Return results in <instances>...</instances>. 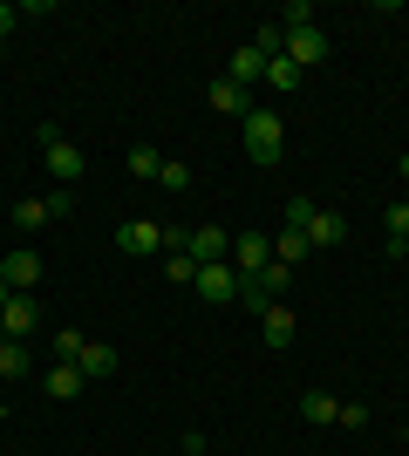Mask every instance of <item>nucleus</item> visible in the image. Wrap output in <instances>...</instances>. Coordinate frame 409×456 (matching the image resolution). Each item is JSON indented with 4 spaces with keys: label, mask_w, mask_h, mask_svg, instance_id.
<instances>
[{
    "label": "nucleus",
    "mask_w": 409,
    "mask_h": 456,
    "mask_svg": "<svg viewBox=\"0 0 409 456\" xmlns=\"http://www.w3.org/2000/svg\"><path fill=\"white\" fill-rule=\"evenodd\" d=\"M389 252H396V259H403V266H409V239H396V246H389Z\"/></svg>",
    "instance_id": "obj_29"
},
{
    "label": "nucleus",
    "mask_w": 409,
    "mask_h": 456,
    "mask_svg": "<svg viewBox=\"0 0 409 456\" xmlns=\"http://www.w3.org/2000/svg\"><path fill=\"white\" fill-rule=\"evenodd\" d=\"M55 218H61L55 191H48V198H20V205H14V225L20 232H41V225H55Z\"/></svg>",
    "instance_id": "obj_12"
},
{
    "label": "nucleus",
    "mask_w": 409,
    "mask_h": 456,
    "mask_svg": "<svg viewBox=\"0 0 409 456\" xmlns=\"http://www.w3.org/2000/svg\"><path fill=\"white\" fill-rule=\"evenodd\" d=\"M164 191H192V164H177V157H164V177H157Z\"/></svg>",
    "instance_id": "obj_24"
},
{
    "label": "nucleus",
    "mask_w": 409,
    "mask_h": 456,
    "mask_svg": "<svg viewBox=\"0 0 409 456\" xmlns=\"http://www.w3.org/2000/svg\"><path fill=\"white\" fill-rule=\"evenodd\" d=\"M266 259H273V239H266V232H233V273H239V280H253Z\"/></svg>",
    "instance_id": "obj_5"
},
{
    "label": "nucleus",
    "mask_w": 409,
    "mask_h": 456,
    "mask_svg": "<svg viewBox=\"0 0 409 456\" xmlns=\"http://www.w3.org/2000/svg\"><path fill=\"white\" fill-rule=\"evenodd\" d=\"M307 218H314V198H293V205H287V225L307 232Z\"/></svg>",
    "instance_id": "obj_27"
},
{
    "label": "nucleus",
    "mask_w": 409,
    "mask_h": 456,
    "mask_svg": "<svg viewBox=\"0 0 409 456\" xmlns=\"http://www.w3.org/2000/svg\"><path fill=\"white\" fill-rule=\"evenodd\" d=\"M307 239H314V246H341V239H348V218H341V211H314Z\"/></svg>",
    "instance_id": "obj_16"
},
{
    "label": "nucleus",
    "mask_w": 409,
    "mask_h": 456,
    "mask_svg": "<svg viewBox=\"0 0 409 456\" xmlns=\"http://www.w3.org/2000/svg\"><path fill=\"white\" fill-rule=\"evenodd\" d=\"M192 286L205 293V306H225V300H239V286H246V280L233 273V259H218V266H198Z\"/></svg>",
    "instance_id": "obj_4"
},
{
    "label": "nucleus",
    "mask_w": 409,
    "mask_h": 456,
    "mask_svg": "<svg viewBox=\"0 0 409 456\" xmlns=\"http://www.w3.org/2000/svg\"><path fill=\"white\" fill-rule=\"evenodd\" d=\"M0 273H7V286H14V293H35V286H41V252L14 246L7 259H0Z\"/></svg>",
    "instance_id": "obj_8"
},
{
    "label": "nucleus",
    "mask_w": 409,
    "mask_h": 456,
    "mask_svg": "<svg viewBox=\"0 0 409 456\" xmlns=\"http://www.w3.org/2000/svg\"><path fill=\"white\" fill-rule=\"evenodd\" d=\"M130 177H143V184H157V177H164V157H157L151 143H136V151H130Z\"/></svg>",
    "instance_id": "obj_21"
},
{
    "label": "nucleus",
    "mask_w": 409,
    "mask_h": 456,
    "mask_svg": "<svg viewBox=\"0 0 409 456\" xmlns=\"http://www.w3.org/2000/svg\"><path fill=\"white\" fill-rule=\"evenodd\" d=\"M164 280L192 286V280H198V259H192V252H184V246H171V252H164Z\"/></svg>",
    "instance_id": "obj_20"
},
{
    "label": "nucleus",
    "mask_w": 409,
    "mask_h": 456,
    "mask_svg": "<svg viewBox=\"0 0 409 456\" xmlns=\"http://www.w3.org/2000/svg\"><path fill=\"white\" fill-rule=\"evenodd\" d=\"M280 28H314V7H307V0H293L287 14H280Z\"/></svg>",
    "instance_id": "obj_26"
},
{
    "label": "nucleus",
    "mask_w": 409,
    "mask_h": 456,
    "mask_svg": "<svg viewBox=\"0 0 409 456\" xmlns=\"http://www.w3.org/2000/svg\"><path fill=\"white\" fill-rule=\"evenodd\" d=\"M171 239H164V225L157 218H123L117 225V252H130V259H151V252H164Z\"/></svg>",
    "instance_id": "obj_3"
},
{
    "label": "nucleus",
    "mask_w": 409,
    "mask_h": 456,
    "mask_svg": "<svg viewBox=\"0 0 409 456\" xmlns=\"http://www.w3.org/2000/svg\"><path fill=\"white\" fill-rule=\"evenodd\" d=\"M225 76H233L239 89H253V82H266V55H259L253 41H239V48H233V61H225Z\"/></svg>",
    "instance_id": "obj_9"
},
{
    "label": "nucleus",
    "mask_w": 409,
    "mask_h": 456,
    "mask_svg": "<svg viewBox=\"0 0 409 456\" xmlns=\"http://www.w3.org/2000/svg\"><path fill=\"white\" fill-rule=\"evenodd\" d=\"M184 252H192L198 266H218V259H233V232L198 225V232H184Z\"/></svg>",
    "instance_id": "obj_6"
},
{
    "label": "nucleus",
    "mask_w": 409,
    "mask_h": 456,
    "mask_svg": "<svg viewBox=\"0 0 409 456\" xmlns=\"http://www.w3.org/2000/svg\"><path fill=\"white\" fill-rule=\"evenodd\" d=\"M14 20H20V7H7V0H0V41L14 35Z\"/></svg>",
    "instance_id": "obj_28"
},
{
    "label": "nucleus",
    "mask_w": 409,
    "mask_h": 456,
    "mask_svg": "<svg viewBox=\"0 0 409 456\" xmlns=\"http://www.w3.org/2000/svg\"><path fill=\"white\" fill-rule=\"evenodd\" d=\"M382 232H389V246H396V239H409V205H403V198L382 211Z\"/></svg>",
    "instance_id": "obj_22"
},
{
    "label": "nucleus",
    "mask_w": 409,
    "mask_h": 456,
    "mask_svg": "<svg viewBox=\"0 0 409 456\" xmlns=\"http://www.w3.org/2000/svg\"><path fill=\"white\" fill-rule=\"evenodd\" d=\"M41 388H48V402H76V395H82V368H76V362H55Z\"/></svg>",
    "instance_id": "obj_15"
},
{
    "label": "nucleus",
    "mask_w": 409,
    "mask_h": 456,
    "mask_svg": "<svg viewBox=\"0 0 409 456\" xmlns=\"http://www.w3.org/2000/svg\"><path fill=\"white\" fill-rule=\"evenodd\" d=\"M239 130H246V157H253L259 171H273V164H280V151H287V123H280L273 110H253Z\"/></svg>",
    "instance_id": "obj_2"
},
{
    "label": "nucleus",
    "mask_w": 409,
    "mask_h": 456,
    "mask_svg": "<svg viewBox=\"0 0 409 456\" xmlns=\"http://www.w3.org/2000/svg\"><path fill=\"white\" fill-rule=\"evenodd\" d=\"M48 354H55V362H76V354H82V334H76V327H61L55 341H48Z\"/></svg>",
    "instance_id": "obj_23"
},
{
    "label": "nucleus",
    "mask_w": 409,
    "mask_h": 456,
    "mask_svg": "<svg viewBox=\"0 0 409 456\" xmlns=\"http://www.w3.org/2000/svg\"><path fill=\"white\" fill-rule=\"evenodd\" d=\"M35 368V354H28V341H0V381H20Z\"/></svg>",
    "instance_id": "obj_17"
},
{
    "label": "nucleus",
    "mask_w": 409,
    "mask_h": 456,
    "mask_svg": "<svg viewBox=\"0 0 409 456\" xmlns=\"http://www.w3.org/2000/svg\"><path fill=\"white\" fill-rule=\"evenodd\" d=\"M0 327H7V341H28L35 334V293H14V300L0 306Z\"/></svg>",
    "instance_id": "obj_11"
},
{
    "label": "nucleus",
    "mask_w": 409,
    "mask_h": 456,
    "mask_svg": "<svg viewBox=\"0 0 409 456\" xmlns=\"http://www.w3.org/2000/svg\"><path fill=\"white\" fill-rule=\"evenodd\" d=\"M76 368H82V381H110V375H117V347H102V341H82Z\"/></svg>",
    "instance_id": "obj_13"
},
{
    "label": "nucleus",
    "mask_w": 409,
    "mask_h": 456,
    "mask_svg": "<svg viewBox=\"0 0 409 456\" xmlns=\"http://www.w3.org/2000/svg\"><path fill=\"white\" fill-rule=\"evenodd\" d=\"M41 164H48V177H55V191L82 184V171H89V157H82V143H69V136H61L55 123H41Z\"/></svg>",
    "instance_id": "obj_1"
},
{
    "label": "nucleus",
    "mask_w": 409,
    "mask_h": 456,
    "mask_svg": "<svg viewBox=\"0 0 409 456\" xmlns=\"http://www.w3.org/2000/svg\"><path fill=\"white\" fill-rule=\"evenodd\" d=\"M341 416V402L334 395H321V388H307V395H300V422H314V429H321V422H334Z\"/></svg>",
    "instance_id": "obj_18"
},
{
    "label": "nucleus",
    "mask_w": 409,
    "mask_h": 456,
    "mask_svg": "<svg viewBox=\"0 0 409 456\" xmlns=\"http://www.w3.org/2000/svg\"><path fill=\"white\" fill-rule=\"evenodd\" d=\"M307 252H314V239L300 225H280V232H273V259H280V266H300Z\"/></svg>",
    "instance_id": "obj_14"
},
{
    "label": "nucleus",
    "mask_w": 409,
    "mask_h": 456,
    "mask_svg": "<svg viewBox=\"0 0 409 456\" xmlns=\"http://www.w3.org/2000/svg\"><path fill=\"white\" fill-rule=\"evenodd\" d=\"M334 422H341V429H369V402H341V416H334Z\"/></svg>",
    "instance_id": "obj_25"
},
{
    "label": "nucleus",
    "mask_w": 409,
    "mask_h": 456,
    "mask_svg": "<svg viewBox=\"0 0 409 456\" xmlns=\"http://www.w3.org/2000/svg\"><path fill=\"white\" fill-rule=\"evenodd\" d=\"M300 82H307V76H300V69H293V61H287V55H273V61H266V89H280V95H293V89H300Z\"/></svg>",
    "instance_id": "obj_19"
},
{
    "label": "nucleus",
    "mask_w": 409,
    "mask_h": 456,
    "mask_svg": "<svg viewBox=\"0 0 409 456\" xmlns=\"http://www.w3.org/2000/svg\"><path fill=\"white\" fill-rule=\"evenodd\" d=\"M7 300H14V286H7V273H0V306H7Z\"/></svg>",
    "instance_id": "obj_30"
},
{
    "label": "nucleus",
    "mask_w": 409,
    "mask_h": 456,
    "mask_svg": "<svg viewBox=\"0 0 409 456\" xmlns=\"http://www.w3.org/2000/svg\"><path fill=\"white\" fill-rule=\"evenodd\" d=\"M403 177H409V157H403Z\"/></svg>",
    "instance_id": "obj_31"
},
{
    "label": "nucleus",
    "mask_w": 409,
    "mask_h": 456,
    "mask_svg": "<svg viewBox=\"0 0 409 456\" xmlns=\"http://www.w3.org/2000/svg\"><path fill=\"white\" fill-rule=\"evenodd\" d=\"M205 102H212L218 116H239V123H246V116H253V89H239L233 76H218L212 89H205Z\"/></svg>",
    "instance_id": "obj_7"
},
{
    "label": "nucleus",
    "mask_w": 409,
    "mask_h": 456,
    "mask_svg": "<svg viewBox=\"0 0 409 456\" xmlns=\"http://www.w3.org/2000/svg\"><path fill=\"white\" fill-rule=\"evenodd\" d=\"M293 334H300V321H293L287 306L273 300L266 314H259V341H266V347H293Z\"/></svg>",
    "instance_id": "obj_10"
}]
</instances>
